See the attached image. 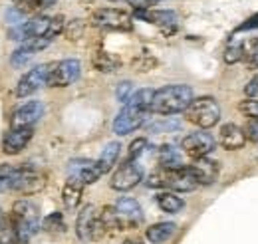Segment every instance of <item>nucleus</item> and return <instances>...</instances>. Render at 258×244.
<instances>
[{"label":"nucleus","instance_id":"obj_32","mask_svg":"<svg viewBox=\"0 0 258 244\" xmlns=\"http://www.w3.org/2000/svg\"><path fill=\"white\" fill-rule=\"evenodd\" d=\"M223 60L226 64H238L240 60H244V44H230V46H226Z\"/></svg>","mask_w":258,"mask_h":244},{"label":"nucleus","instance_id":"obj_25","mask_svg":"<svg viewBox=\"0 0 258 244\" xmlns=\"http://www.w3.org/2000/svg\"><path fill=\"white\" fill-rule=\"evenodd\" d=\"M92 64L97 72H103V74H111L121 68V60L109 52H96L92 58Z\"/></svg>","mask_w":258,"mask_h":244},{"label":"nucleus","instance_id":"obj_17","mask_svg":"<svg viewBox=\"0 0 258 244\" xmlns=\"http://www.w3.org/2000/svg\"><path fill=\"white\" fill-rule=\"evenodd\" d=\"M34 129H10L4 135L2 141V151L6 155H18L22 149H26V145L32 141Z\"/></svg>","mask_w":258,"mask_h":244},{"label":"nucleus","instance_id":"obj_31","mask_svg":"<svg viewBox=\"0 0 258 244\" xmlns=\"http://www.w3.org/2000/svg\"><path fill=\"white\" fill-rule=\"evenodd\" d=\"M84 30H86V22L82 20V18H74V20H70V22H66V38L68 40H80L82 36H84Z\"/></svg>","mask_w":258,"mask_h":244},{"label":"nucleus","instance_id":"obj_24","mask_svg":"<svg viewBox=\"0 0 258 244\" xmlns=\"http://www.w3.org/2000/svg\"><path fill=\"white\" fill-rule=\"evenodd\" d=\"M157 161L165 169H181V167H185L181 151L175 149L173 145H163L161 149H159V155H157Z\"/></svg>","mask_w":258,"mask_h":244},{"label":"nucleus","instance_id":"obj_18","mask_svg":"<svg viewBox=\"0 0 258 244\" xmlns=\"http://www.w3.org/2000/svg\"><path fill=\"white\" fill-rule=\"evenodd\" d=\"M135 16L149 22V24H155V26H161V28H175L177 26V14L173 10H135Z\"/></svg>","mask_w":258,"mask_h":244},{"label":"nucleus","instance_id":"obj_47","mask_svg":"<svg viewBox=\"0 0 258 244\" xmlns=\"http://www.w3.org/2000/svg\"><path fill=\"white\" fill-rule=\"evenodd\" d=\"M8 220H10V216H6V214L2 213V209H0V228H2V226H4Z\"/></svg>","mask_w":258,"mask_h":244},{"label":"nucleus","instance_id":"obj_39","mask_svg":"<svg viewBox=\"0 0 258 244\" xmlns=\"http://www.w3.org/2000/svg\"><path fill=\"white\" fill-rule=\"evenodd\" d=\"M24 12H20L16 6H8L6 8V22L10 24V28L12 26H20V24H24Z\"/></svg>","mask_w":258,"mask_h":244},{"label":"nucleus","instance_id":"obj_27","mask_svg":"<svg viewBox=\"0 0 258 244\" xmlns=\"http://www.w3.org/2000/svg\"><path fill=\"white\" fill-rule=\"evenodd\" d=\"M153 95H155V90H151V88L135 90L133 95H131V99H129L125 105H131V107H139V109H147V111H151Z\"/></svg>","mask_w":258,"mask_h":244},{"label":"nucleus","instance_id":"obj_42","mask_svg":"<svg viewBox=\"0 0 258 244\" xmlns=\"http://www.w3.org/2000/svg\"><path fill=\"white\" fill-rule=\"evenodd\" d=\"M24 24H26V22H24ZM24 24L12 26V28L8 30V38H10V40H16V42H26L28 36H26V26H24Z\"/></svg>","mask_w":258,"mask_h":244},{"label":"nucleus","instance_id":"obj_26","mask_svg":"<svg viewBox=\"0 0 258 244\" xmlns=\"http://www.w3.org/2000/svg\"><path fill=\"white\" fill-rule=\"evenodd\" d=\"M50 24H52V18H50V16L38 14V16L30 18V20L24 24V26H26V36H28V38H42V36H48Z\"/></svg>","mask_w":258,"mask_h":244},{"label":"nucleus","instance_id":"obj_34","mask_svg":"<svg viewBox=\"0 0 258 244\" xmlns=\"http://www.w3.org/2000/svg\"><path fill=\"white\" fill-rule=\"evenodd\" d=\"M135 92V88H133V84L129 82V80H123L121 84H117V88H115V97H117V101L119 103H127L129 99H131V95Z\"/></svg>","mask_w":258,"mask_h":244},{"label":"nucleus","instance_id":"obj_40","mask_svg":"<svg viewBox=\"0 0 258 244\" xmlns=\"http://www.w3.org/2000/svg\"><path fill=\"white\" fill-rule=\"evenodd\" d=\"M66 30V18L62 14H58V16H54L52 18V24H50V32H48V38H56L58 34H62Z\"/></svg>","mask_w":258,"mask_h":244},{"label":"nucleus","instance_id":"obj_21","mask_svg":"<svg viewBox=\"0 0 258 244\" xmlns=\"http://www.w3.org/2000/svg\"><path fill=\"white\" fill-rule=\"evenodd\" d=\"M175 232H177L175 222H155L145 230V238L151 244H163L167 242Z\"/></svg>","mask_w":258,"mask_h":244},{"label":"nucleus","instance_id":"obj_49","mask_svg":"<svg viewBox=\"0 0 258 244\" xmlns=\"http://www.w3.org/2000/svg\"><path fill=\"white\" fill-rule=\"evenodd\" d=\"M123 244H143V242H141L139 238H127V240H125Z\"/></svg>","mask_w":258,"mask_h":244},{"label":"nucleus","instance_id":"obj_19","mask_svg":"<svg viewBox=\"0 0 258 244\" xmlns=\"http://www.w3.org/2000/svg\"><path fill=\"white\" fill-rule=\"evenodd\" d=\"M97 220V213L94 205H86L76 218V234L80 240H92V230Z\"/></svg>","mask_w":258,"mask_h":244},{"label":"nucleus","instance_id":"obj_9","mask_svg":"<svg viewBox=\"0 0 258 244\" xmlns=\"http://www.w3.org/2000/svg\"><path fill=\"white\" fill-rule=\"evenodd\" d=\"M181 147H183V153L189 155L191 159H201V157H209L215 151L217 139L211 133H207V129H199L183 137Z\"/></svg>","mask_w":258,"mask_h":244},{"label":"nucleus","instance_id":"obj_12","mask_svg":"<svg viewBox=\"0 0 258 244\" xmlns=\"http://www.w3.org/2000/svg\"><path fill=\"white\" fill-rule=\"evenodd\" d=\"M68 175L72 179H78L84 185H94L103 177V173L97 167V161L92 159H72L68 163Z\"/></svg>","mask_w":258,"mask_h":244},{"label":"nucleus","instance_id":"obj_28","mask_svg":"<svg viewBox=\"0 0 258 244\" xmlns=\"http://www.w3.org/2000/svg\"><path fill=\"white\" fill-rule=\"evenodd\" d=\"M16 177H18V167L8 165V163H2L0 165V193L12 191L14 183H16Z\"/></svg>","mask_w":258,"mask_h":244},{"label":"nucleus","instance_id":"obj_41","mask_svg":"<svg viewBox=\"0 0 258 244\" xmlns=\"http://www.w3.org/2000/svg\"><path fill=\"white\" fill-rule=\"evenodd\" d=\"M242 131L246 135V141L258 143V119H248L242 125Z\"/></svg>","mask_w":258,"mask_h":244},{"label":"nucleus","instance_id":"obj_11","mask_svg":"<svg viewBox=\"0 0 258 244\" xmlns=\"http://www.w3.org/2000/svg\"><path fill=\"white\" fill-rule=\"evenodd\" d=\"M44 115V103L32 99L16 107L10 115V129H34V125Z\"/></svg>","mask_w":258,"mask_h":244},{"label":"nucleus","instance_id":"obj_4","mask_svg":"<svg viewBox=\"0 0 258 244\" xmlns=\"http://www.w3.org/2000/svg\"><path fill=\"white\" fill-rule=\"evenodd\" d=\"M185 119L199 129H211L221 121V105L211 95L195 97L191 105L185 109Z\"/></svg>","mask_w":258,"mask_h":244},{"label":"nucleus","instance_id":"obj_1","mask_svg":"<svg viewBox=\"0 0 258 244\" xmlns=\"http://www.w3.org/2000/svg\"><path fill=\"white\" fill-rule=\"evenodd\" d=\"M195 99L193 88L185 84H171L155 90L153 103H151V113L157 115H175V113H185V109L191 105Z\"/></svg>","mask_w":258,"mask_h":244},{"label":"nucleus","instance_id":"obj_5","mask_svg":"<svg viewBox=\"0 0 258 244\" xmlns=\"http://www.w3.org/2000/svg\"><path fill=\"white\" fill-rule=\"evenodd\" d=\"M90 22L101 30L129 32L133 28V18L125 10H119V8H97L92 12Z\"/></svg>","mask_w":258,"mask_h":244},{"label":"nucleus","instance_id":"obj_23","mask_svg":"<svg viewBox=\"0 0 258 244\" xmlns=\"http://www.w3.org/2000/svg\"><path fill=\"white\" fill-rule=\"evenodd\" d=\"M155 201H157V207L167 214L181 213L183 207H185V201H183L177 193H173V191H161V193L155 197Z\"/></svg>","mask_w":258,"mask_h":244},{"label":"nucleus","instance_id":"obj_3","mask_svg":"<svg viewBox=\"0 0 258 244\" xmlns=\"http://www.w3.org/2000/svg\"><path fill=\"white\" fill-rule=\"evenodd\" d=\"M147 187L151 189H165V191H173V193H191L195 191L199 183L191 175L189 167H181V169H165L159 167L155 169L149 177H147Z\"/></svg>","mask_w":258,"mask_h":244},{"label":"nucleus","instance_id":"obj_35","mask_svg":"<svg viewBox=\"0 0 258 244\" xmlns=\"http://www.w3.org/2000/svg\"><path fill=\"white\" fill-rule=\"evenodd\" d=\"M147 149V139L145 137H137L135 141H131L129 145V153H127V161H137L143 153Z\"/></svg>","mask_w":258,"mask_h":244},{"label":"nucleus","instance_id":"obj_48","mask_svg":"<svg viewBox=\"0 0 258 244\" xmlns=\"http://www.w3.org/2000/svg\"><path fill=\"white\" fill-rule=\"evenodd\" d=\"M58 0H42V4H44V8H48V6H54Z\"/></svg>","mask_w":258,"mask_h":244},{"label":"nucleus","instance_id":"obj_36","mask_svg":"<svg viewBox=\"0 0 258 244\" xmlns=\"http://www.w3.org/2000/svg\"><path fill=\"white\" fill-rule=\"evenodd\" d=\"M244 62L248 68L258 70V40H252L248 46H244Z\"/></svg>","mask_w":258,"mask_h":244},{"label":"nucleus","instance_id":"obj_6","mask_svg":"<svg viewBox=\"0 0 258 244\" xmlns=\"http://www.w3.org/2000/svg\"><path fill=\"white\" fill-rule=\"evenodd\" d=\"M82 74V64L76 58H66L60 62H52V70L48 76L50 88H68L72 86Z\"/></svg>","mask_w":258,"mask_h":244},{"label":"nucleus","instance_id":"obj_8","mask_svg":"<svg viewBox=\"0 0 258 244\" xmlns=\"http://www.w3.org/2000/svg\"><path fill=\"white\" fill-rule=\"evenodd\" d=\"M50 70H52V62L50 64H40L32 70H28L16 84V97H28L36 93L40 88L48 86V76H50Z\"/></svg>","mask_w":258,"mask_h":244},{"label":"nucleus","instance_id":"obj_51","mask_svg":"<svg viewBox=\"0 0 258 244\" xmlns=\"http://www.w3.org/2000/svg\"><path fill=\"white\" fill-rule=\"evenodd\" d=\"M109 2H117V0H109Z\"/></svg>","mask_w":258,"mask_h":244},{"label":"nucleus","instance_id":"obj_45","mask_svg":"<svg viewBox=\"0 0 258 244\" xmlns=\"http://www.w3.org/2000/svg\"><path fill=\"white\" fill-rule=\"evenodd\" d=\"M254 28H258V12L254 14V16H250L244 24L238 26V30H254Z\"/></svg>","mask_w":258,"mask_h":244},{"label":"nucleus","instance_id":"obj_44","mask_svg":"<svg viewBox=\"0 0 258 244\" xmlns=\"http://www.w3.org/2000/svg\"><path fill=\"white\" fill-rule=\"evenodd\" d=\"M244 93H246V97H256L258 95V76H254L248 84H246V88H244Z\"/></svg>","mask_w":258,"mask_h":244},{"label":"nucleus","instance_id":"obj_2","mask_svg":"<svg viewBox=\"0 0 258 244\" xmlns=\"http://www.w3.org/2000/svg\"><path fill=\"white\" fill-rule=\"evenodd\" d=\"M10 220L14 226L16 244H28L40 228V211L28 199H20L12 205Z\"/></svg>","mask_w":258,"mask_h":244},{"label":"nucleus","instance_id":"obj_46","mask_svg":"<svg viewBox=\"0 0 258 244\" xmlns=\"http://www.w3.org/2000/svg\"><path fill=\"white\" fill-rule=\"evenodd\" d=\"M179 127V123H169V121H165V123H155V125H151V131L153 133H159V131H167V129H177Z\"/></svg>","mask_w":258,"mask_h":244},{"label":"nucleus","instance_id":"obj_50","mask_svg":"<svg viewBox=\"0 0 258 244\" xmlns=\"http://www.w3.org/2000/svg\"><path fill=\"white\" fill-rule=\"evenodd\" d=\"M157 2H161V0H155V4H157Z\"/></svg>","mask_w":258,"mask_h":244},{"label":"nucleus","instance_id":"obj_38","mask_svg":"<svg viewBox=\"0 0 258 244\" xmlns=\"http://www.w3.org/2000/svg\"><path fill=\"white\" fill-rule=\"evenodd\" d=\"M12 6H16V8H18L20 12H24V14H34V12H38L40 8H44L42 0H14Z\"/></svg>","mask_w":258,"mask_h":244},{"label":"nucleus","instance_id":"obj_30","mask_svg":"<svg viewBox=\"0 0 258 244\" xmlns=\"http://www.w3.org/2000/svg\"><path fill=\"white\" fill-rule=\"evenodd\" d=\"M42 226H44V230H48V232H62L66 228L64 224V216L62 213H50L48 216H44V220H42Z\"/></svg>","mask_w":258,"mask_h":244},{"label":"nucleus","instance_id":"obj_20","mask_svg":"<svg viewBox=\"0 0 258 244\" xmlns=\"http://www.w3.org/2000/svg\"><path fill=\"white\" fill-rule=\"evenodd\" d=\"M119 155H121V143L119 141H109L101 153H99V157H97V167H99V171L105 175V173H109L113 167H115V163H117V159H119Z\"/></svg>","mask_w":258,"mask_h":244},{"label":"nucleus","instance_id":"obj_7","mask_svg":"<svg viewBox=\"0 0 258 244\" xmlns=\"http://www.w3.org/2000/svg\"><path fill=\"white\" fill-rule=\"evenodd\" d=\"M151 111L147 109H139V107H131V105H123V109L115 115L113 119V133L123 137L133 131H137L139 127H143L145 121L149 119Z\"/></svg>","mask_w":258,"mask_h":244},{"label":"nucleus","instance_id":"obj_10","mask_svg":"<svg viewBox=\"0 0 258 244\" xmlns=\"http://www.w3.org/2000/svg\"><path fill=\"white\" fill-rule=\"evenodd\" d=\"M141 181H143V167L137 161H125L111 175L109 187L115 189V191H119V193H125V191L135 189Z\"/></svg>","mask_w":258,"mask_h":244},{"label":"nucleus","instance_id":"obj_16","mask_svg":"<svg viewBox=\"0 0 258 244\" xmlns=\"http://www.w3.org/2000/svg\"><path fill=\"white\" fill-rule=\"evenodd\" d=\"M246 143V135L242 131V127H238L236 123H225L219 129V145L225 151H238L242 149Z\"/></svg>","mask_w":258,"mask_h":244},{"label":"nucleus","instance_id":"obj_33","mask_svg":"<svg viewBox=\"0 0 258 244\" xmlns=\"http://www.w3.org/2000/svg\"><path fill=\"white\" fill-rule=\"evenodd\" d=\"M238 111L242 115H246L248 119H258V101L252 97H246L238 103Z\"/></svg>","mask_w":258,"mask_h":244},{"label":"nucleus","instance_id":"obj_37","mask_svg":"<svg viewBox=\"0 0 258 244\" xmlns=\"http://www.w3.org/2000/svg\"><path fill=\"white\" fill-rule=\"evenodd\" d=\"M28 50H32L34 54H38V52H42V50H46L50 44H52V38H48V36H42V38H28L26 42H22Z\"/></svg>","mask_w":258,"mask_h":244},{"label":"nucleus","instance_id":"obj_14","mask_svg":"<svg viewBox=\"0 0 258 244\" xmlns=\"http://www.w3.org/2000/svg\"><path fill=\"white\" fill-rule=\"evenodd\" d=\"M115 209H117L119 220H121V230H129V228H135L137 224H141V220H143V209H141V205L135 199L121 197L115 203Z\"/></svg>","mask_w":258,"mask_h":244},{"label":"nucleus","instance_id":"obj_22","mask_svg":"<svg viewBox=\"0 0 258 244\" xmlns=\"http://www.w3.org/2000/svg\"><path fill=\"white\" fill-rule=\"evenodd\" d=\"M84 187L86 185L78 179H68L62 189V201L68 209H76L80 203H82V197H84Z\"/></svg>","mask_w":258,"mask_h":244},{"label":"nucleus","instance_id":"obj_13","mask_svg":"<svg viewBox=\"0 0 258 244\" xmlns=\"http://www.w3.org/2000/svg\"><path fill=\"white\" fill-rule=\"evenodd\" d=\"M44 185H46V179L42 173H38L34 167L22 165V167H18V177H16L12 191H18L22 195H34V193L42 191Z\"/></svg>","mask_w":258,"mask_h":244},{"label":"nucleus","instance_id":"obj_43","mask_svg":"<svg viewBox=\"0 0 258 244\" xmlns=\"http://www.w3.org/2000/svg\"><path fill=\"white\" fill-rule=\"evenodd\" d=\"M129 6H133L135 10H149L153 4H155V0H125Z\"/></svg>","mask_w":258,"mask_h":244},{"label":"nucleus","instance_id":"obj_15","mask_svg":"<svg viewBox=\"0 0 258 244\" xmlns=\"http://www.w3.org/2000/svg\"><path fill=\"white\" fill-rule=\"evenodd\" d=\"M191 175L197 179L199 185H213L219 179V161H213L209 157H201V159H193L191 165H187Z\"/></svg>","mask_w":258,"mask_h":244},{"label":"nucleus","instance_id":"obj_29","mask_svg":"<svg viewBox=\"0 0 258 244\" xmlns=\"http://www.w3.org/2000/svg\"><path fill=\"white\" fill-rule=\"evenodd\" d=\"M32 58H34V52L28 50V48L22 44V46H18V48L12 52V56H10V66H12V68H24Z\"/></svg>","mask_w":258,"mask_h":244}]
</instances>
